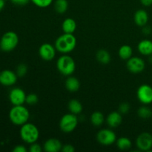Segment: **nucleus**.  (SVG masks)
<instances>
[{"instance_id": "473e14b6", "label": "nucleus", "mask_w": 152, "mask_h": 152, "mask_svg": "<svg viewBox=\"0 0 152 152\" xmlns=\"http://www.w3.org/2000/svg\"><path fill=\"white\" fill-rule=\"evenodd\" d=\"M12 3H13L16 5H25L26 4H28V1H31V0H10Z\"/></svg>"}, {"instance_id": "c85d7f7f", "label": "nucleus", "mask_w": 152, "mask_h": 152, "mask_svg": "<svg viewBox=\"0 0 152 152\" xmlns=\"http://www.w3.org/2000/svg\"><path fill=\"white\" fill-rule=\"evenodd\" d=\"M39 98L36 94L31 93L29 94L26 96V99H25V103L29 105H34L38 102Z\"/></svg>"}, {"instance_id": "f257e3e1", "label": "nucleus", "mask_w": 152, "mask_h": 152, "mask_svg": "<svg viewBox=\"0 0 152 152\" xmlns=\"http://www.w3.org/2000/svg\"><path fill=\"white\" fill-rule=\"evenodd\" d=\"M77 46V38L73 34H65L58 37L55 42L56 50L64 54H68L75 49Z\"/></svg>"}, {"instance_id": "4be33fe9", "label": "nucleus", "mask_w": 152, "mask_h": 152, "mask_svg": "<svg viewBox=\"0 0 152 152\" xmlns=\"http://www.w3.org/2000/svg\"><path fill=\"white\" fill-rule=\"evenodd\" d=\"M118 54L121 59H123V60H128V59H129L132 57V54H133L132 48L131 47L130 45H122L121 47L120 48V49H119Z\"/></svg>"}, {"instance_id": "c756f323", "label": "nucleus", "mask_w": 152, "mask_h": 152, "mask_svg": "<svg viewBox=\"0 0 152 152\" xmlns=\"http://www.w3.org/2000/svg\"><path fill=\"white\" fill-rule=\"evenodd\" d=\"M130 108V104L128 103V102H123V103L120 104V107H119V112H120L123 114H126L129 113Z\"/></svg>"}, {"instance_id": "58836bf2", "label": "nucleus", "mask_w": 152, "mask_h": 152, "mask_svg": "<svg viewBox=\"0 0 152 152\" xmlns=\"http://www.w3.org/2000/svg\"><path fill=\"white\" fill-rule=\"evenodd\" d=\"M4 1H5V0H4Z\"/></svg>"}, {"instance_id": "dca6fc26", "label": "nucleus", "mask_w": 152, "mask_h": 152, "mask_svg": "<svg viewBox=\"0 0 152 152\" xmlns=\"http://www.w3.org/2000/svg\"><path fill=\"white\" fill-rule=\"evenodd\" d=\"M134 21L135 24L140 27H144L147 25L148 21V14L145 10H137L134 16Z\"/></svg>"}, {"instance_id": "f3484780", "label": "nucleus", "mask_w": 152, "mask_h": 152, "mask_svg": "<svg viewBox=\"0 0 152 152\" xmlns=\"http://www.w3.org/2000/svg\"><path fill=\"white\" fill-rule=\"evenodd\" d=\"M138 51L143 56L152 55V41L149 39H143L139 42L137 45Z\"/></svg>"}, {"instance_id": "4468645a", "label": "nucleus", "mask_w": 152, "mask_h": 152, "mask_svg": "<svg viewBox=\"0 0 152 152\" xmlns=\"http://www.w3.org/2000/svg\"><path fill=\"white\" fill-rule=\"evenodd\" d=\"M62 144L56 138H50L45 142L43 149L46 152H58L62 150Z\"/></svg>"}, {"instance_id": "9b49d317", "label": "nucleus", "mask_w": 152, "mask_h": 152, "mask_svg": "<svg viewBox=\"0 0 152 152\" xmlns=\"http://www.w3.org/2000/svg\"><path fill=\"white\" fill-rule=\"evenodd\" d=\"M26 94L20 88H14L9 93V99L13 105H21L25 103Z\"/></svg>"}, {"instance_id": "f8f14e48", "label": "nucleus", "mask_w": 152, "mask_h": 152, "mask_svg": "<svg viewBox=\"0 0 152 152\" xmlns=\"http://www.w3.org/2000/svg\"><path fill=\"white\" fill-rule=\"evenodd\" d=\"M56 48L50 43H44L39 48V56L45 61H51L56 56Z\"/></svg>"}, {"instance_id": "7c9ffc66", "label": "nucleus", "mask_w": 152, "mask_h": 152, "mask_svg": "<svg viewBox=\"0 0 152 152\" xmlns=\"http://www.w3.org/2000/svg\"><path fill=\"white\" fill-rule=\"evenodd\" d=\"M42 150V148L41 145L37 143V142L31 144V146L29 148V151L31 152H41Z\"/></svg>"}, {"instance_id": "5701e85b", "label": "nucleus", "mask_w": 152, "mask_h": 152, "mask_svg": "<svg viewBox=\"0 0 152 152\" xmlns=\"http://www.w3.org/2000/svg\"><path fill=\"white\" fill-rule=\"evenodd\" d=\"M116 143H117V148L122 151H126V150L130 149L132 145L131 140L126 137H122L119 139H117Z\"/></svg>"}, {"instance_id": "4c0bfd02", "label": "nucleus", "mask_w": 152, "mask_h": 152, "mask_svg": "<svg viewBox=\"0 0 152 152\" xmlns=\"http://www.w3.org/2000/svg\"><path fill=\"white\" fill-rule=\"evenodd\" d=\"M150 57H149V61H150V62H151V63H152V55H151V56H149Z\"/></svg>"}, {"instance_id": "1a4fd4ad", "label": "nucleus", "mask_w": 152, "mask_h": 152, "mask_svg": "<svg viewBox=\"0 0 152 152\" xmlns=\"http://www.w3.org/2000/svg\"><path fill=\"white\" fill-rule=\"evenodd\" d=\"M136 145L138 149L142 151H148L152 148V134L148 132L141 133L136 140Z\"/></svg>"}, {"instance_id": "f704fd0d", "label": "nucleus", "mask_w": 152, "mask_h": 152, "mask_svg": "<svg viewBox=\"0 0 152 152\" xmlns=\"http://www.w3.org/2000/svg\"><path fill=\"white\" fill-rule=\"evenodd\" d=\"M140 2L145 7H149L152 5V0H140Z\"/></svg>"}, {"instance_id": "20e7f679", "label": "nucleus", "mask_w": 152, "mask_h": 152, "mask_svg": "<svg viewBox=\"0 0 152 152\" xmlns=\"http://www.w3.org/2000/svg\"><path fill=\"white\" fill-rule=\"evenodd\" d=\"M56 68L61 74L65 77H69L75 71V61L71 56L64 54L57 59Z\"/></svg>"}, {"instance_id": "412c9836", "label": "nucleus", "mask_w": 152, "mask_h": 152, "mask_svg": "<svg viewBox=\"0 0 152 152\" xmlns=\"http://www.w3.org/2000/svg\"><path fill=\"white\" fill-rule=\"evenodd\" d=\"M68 108L71 114H76V115L81 114L83 109V105H82L81 102L75 99H71V100L69 101L68 105Z\"/></svg>"}, {"instance_id": "423d86ee", "label": "nucleus", "mask_w": 152, "mask_h": 152, "mask_svg": "<svg viewBox=\"0 0 152 152\" xmlns=\"http://www.w3.org/2000/svg\"><path fill=\"white\" fill-rule=\"evenodd\" d=\"M78 118L74 114H66L63 115L59 121V128L64 133H71L74 131L78 125Z\"/></svg>"}, {"instance_id": "9d476101", "label": "nucleus", "mask_w": 152, "mask_h": 152, "mask_svg": "<svg viewBox=\"0 0 152 152\" xmlns=\"http://www.w3.org/2000/svg\"><path fill=\"white\" fill-rule=\"evenodd\" d=\"M126 66L130 72L133 74H140L145 69V63L142 58L138 56H132L127 60Z\"/></svg>"}, {"instance_id": "a878e982", "label": "nucleus", "mask_w": 152, "mask_h": 152, "mask_svg": "<svg viewBox=\"0 0 152 152\" xmlns=\"http://www.w3.org/2000/svg\"><path fill=\"white\" fill-rule=\"evenodd\" d=\"M137 114L140 118L144 119V120L149 119L152 117V110L148 106L143 105L138 109Z\"/></svg>"}, {"instance_id": "e433bc0d", "label": "nucleus", "mask_w": 152, "mask_h": 152, "mask_svg": "<svg viewBox=\"0 0 152 152\" xmlns=\"http://www.w3.org/2000/svg\"><path fill=\"white\" fill-rule=\"evenodd\" d=\"M4 5H5V3H4V0H0V11L4 8Z\"/></svg>"}, {"instance_id": "aec40b11", "label": "nucleus", "mask_w": 152, "mask_h": 152, "mask_svg": "<svg viewBox=\"0 0 152 152\" xmlns=\"http://www.w3.org/2000/svg\"><path fill=\"white\" fill-rule=\"evenodd\" d=\"M96 57L98 62L102 65H108L111 59L109 52L105 49H100L98 50L96 52Z\"/></svg>"}, {"instance_id": "c9c22d12", "label": "nucleus", "mask_w": 152, "mask_h": 152, "mask_svg": "<svg viewBox=\"0 0 152 152\" xmlns=\"http://www.w3.org/2000/svg\"><path fill=\"white\" fill-rule=\"evenodd\" d=\"M142 28H142V32H143L144 34H146V35H148V34H151V29L149 26H146V25H145V26L142 27Z\"/></svg>"}, {"instance_id": "7ed1b4c3", "label": "nucleus", "mask_w": 152, "mask_h": 152, "mask_svg": "<svg viewBox=\"0 0 152 152\" xmlns=\"http://www.w3.org/2000/svg\"><path fill=\"white\" fill-rule=\"evenodd\" d=\"M19 134L21 139L24 142L31 145L38 140L39 137V131L35 125L28 122L21 126Z\"/></svg>"}, {"instance_id": "72a5a7b5", "label": "nucleus", "mask_w": 152, "mask_h": 152, "mask_svg": "<svg viewBox=\"0 0 152 152\" xmlns=\"http://www.w3.org/2000/svg\"><path fill=\"white\" fill-rule=\"evenodd\" d=\"M27 148H25V146L22 145H16L14 147V148L13 149V152H27Z\"/></svg>"}, {"instance_id": "bb28decb", "label": "nucleus", "mask_w": 152, "mask_h": 152, "mask_svg": "<svg viewBox=\"0 0 152 152\" xmlns=\"http://www.w3.org/2000/svg\"><path fill=\"white\" fill-rule=\"evenodd\" d=\"M36 6L41 8L49 7L53 3V0H31Z\"/></svg>"}, {"instance_id": "0eeeda50", "label": "nucleus", "mask_w": 152, "mask_h": 152, "mask_svg": "<svg viewBox=\"0 0 152 152\" xmlns=\"http://www.w3.org/2000/svg\"><path fill=\"white\" fill-rule=\"evenodd\" d=\"M96 140L102 145H111L116 142L117 136L111 129H101L96 134Z\"/></svg>"}, {"instance_id": "ddd939ff", "label": "nucleus", "mask_w": 152, "mask_h": 152, "mask_svg": "<svg viewBox=\"0 0 152 152\" xmlns=\"http://www.w3.org/2000/svg\"><path fill=\"white\" fill-rule=\"evenodd\" d=\"M16 72L10 70H4L0 72V84L4 86H12L17 81Z\"/></svg>"}, {"instance_id": "6e6552de", "label": "nucleus", "mask_w": 152, "mask_h": 152, "mask_svg": "<svg viewBox=\"0 0 152 152\" xmlns=\"http://www.w3.org/2000/svg\"><path fill=\"white\" fill-rule=\"evenodd\" d=\"M137 96L142 104L148 105L152 103V87L148 84L141 85L137 89Z\"/></svg>"}, {"instance_id": "b1692460", "label": "nucleus", "mask_w": 152, "mask_h": 152, "mask_svg": "<svg viewBox=\"0 0 152 152\" xmlns=\"http://www.w3.org/2000/svg\"><path fill=\"white\" fill-rule=\"evenodd\" d=\"M104 121H105V117L103 114L100 111H95L91 116V123L93 126L96 127L102 126Z\"/></svg>"}, {"instance_id": "f03ea898", "label": "nucleus", "mask_w": 152, "mask_h": 152, "mask_svg": "<svg viewBox=\"0 0 152 152\" xmlns=\"http://www.w3.org/2000/svg\"><path fill=\"white\" fill-rule=\"evenodd\" d=\"M30 118V112L23 105H13L9 111V119L13 124L22 126L28 123Z\"/></svg>"}, {"instance_id": "6ab92c4d", "label": "nucleus", "mask_w": 152, "mask_h": 152, "mask_svg": "<svg viewBox=\"0 0 152 152\" xmlns=\"http://www.w3.org/2000/svg\"><path fill=\"white\" fill-rule=\"evenodd\" d=\"M65 88L70 92H76L80 89V80L74 77H69L65 80Z\"/></svg>"}, {"instance_id": "cd10ccee", "label": "nucleus", "mask_w": 152, "mask_h": 152, "mask_svg": "<svg viewBox=\"0 0 152 152\" xmlns=\"http://www.w3.org/2000/svg\"><path fill=\"white\" fill-rule=\"evenodd\" d=\"M28 73V66L25 63H21L16 68V74L18 77H23Z\"/></svg>"}, {"instance_id": "a211bd4d", "label": "nucleus", "mask_w": 152, "mask_h": 152, "mask_svg": "<svg viewBox=\"0 0 152 152\" xmlns=\"http://www.w3.org/2000/svg\"><path fill=\"white\" fill-rule=\"evenodd\" d=\"M77 22L72 18H67L62 24V31L65 34H74L77 30Z\"/></svg>"}, {"instance_id": "2eb2a0df", "label": "nucleus", "mask_w": 152, "mask_h": 152, "mask_svg": "<svg viewBox=\"0 0 152 152\" xmlns=\"http://www.w3.org/2000/svg\"><path fill=\"white\" fill-rule=\"evenodd\" d=\"M107 124L110 128L114 129L120 126L123 122V117L122 114L119 111H113L108 115L106 119Z\"/></svg>"}, {"instance_id": "2f4dec72", "label": "nucleus", "mask_w": 152, "mask_h": 152, "mask_svg": "<svg viewBox=\"0 0 152 152\" xmlns=\"http://www.w3.org/2000/svg\"><path fill=\"white\" fill-rule=\"evenodd\" d=\"M61 151L63 152H74L75 151V148L71 144H65L62 145Z\"/></svg>"}, {"instance_id": "39448f33", "label": "nucleus", "mask_w": 152, "mask_h": 152, "mask_svg": "<svg viewBox=\"0 0 152 152\" xmlns=\"http://www.w3.org/2000/svg\"><path fill=\"white\" fill-rule=\"evenodd\" d=\"M19 43V37L13 31L4 33L0 39V48L4 52H10L14 50Z\"/></svg>"}, {"instance_id": "393cba45", "label": "nucleus", "mask_w": 152, "mask_h": 152, "mask_svg": "<svg viewBox=\"0 0 152 152\" xmlns=\"http://www.w3.org/2000/svg\"><path fill=\"white\" fill-rule=\"evenodd\" d=\"M68 8V2L67 0H56L54 2V9L56 13H65Z\"/></svg>"}]
</instances>
